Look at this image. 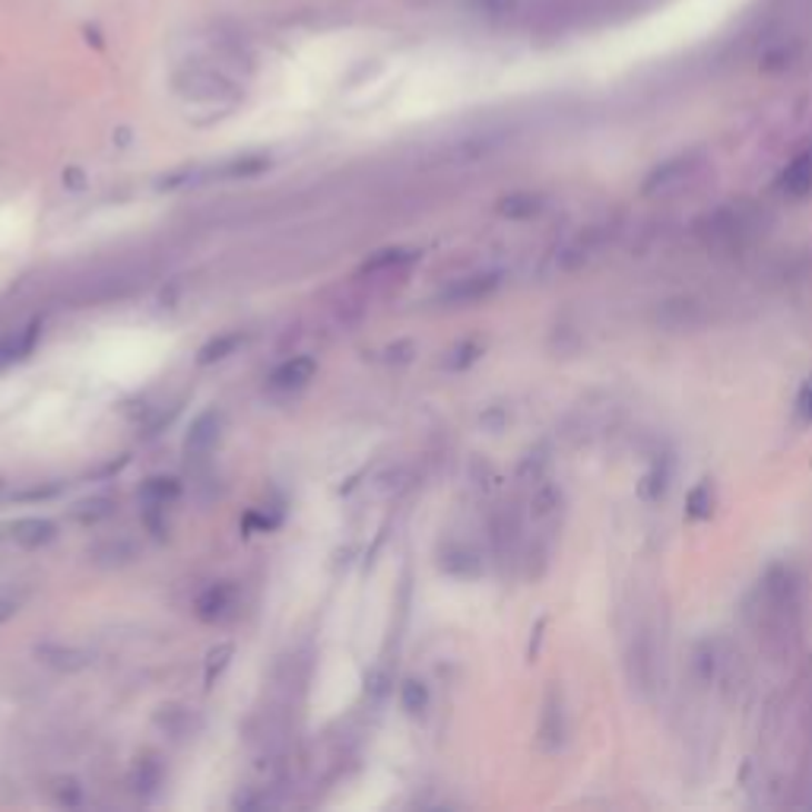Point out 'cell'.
Here are the masks:
<instances>
[{"label":"cell","mask_w":812,"mask_h":812,"mask_svg":"<svg viewBox=\"0 0 812 812\" xmlns=\"http://www.w3.org/2000/svg\"><path fill=\"white\" fill-rule=\"evenodd\" d=\"M755 638L771 660H788L800 648V584L788 569H771L759 588Z\"/></svg>","instance_id":"cell-1"},{"label":"cell","mask_w":812,"mask_h":812,"mask_svg":"<svg viewBox=\"0 0 812 812\" xmlns=\"http://www.w3.org/2000/svg\"><path fill=\"white\" fill-rule=\"evenodd\" d=\"M762 222H765V217L755 207L736 203V207H721V210L708 213L704 220H699L695 229H699V235L708 248L740 251L762 232Z\"/></svg>","instance_id":"cell-2"},{"label":"cell","mask_w":812,"mask_h":812,"mask_svg":"<svg viewBox=\"0 0 812 812\" xmlns=\"http://www.w3.org/2000/svg\"><path fill=\"white\" fill-rule=\"evenodd\" d=\"M702 169V156H676L670 162H663L660 169H654L648 181H644V194L651 198H663V194H676L682 191L692 178L699 176Z\"/></svg>","instance_id":"cell-3"},{"label":"cell","mask_w":812,"mask_h":812,"mask_svg":"<svg viewBox=\"0 0 812 812\" xmlns=\"http://www.w3.org/2000/svg\"><path fill=\"white\" fill-rule=\"evenodd\" d=\"M495 289H499V277L495 273H473V277H461V280H454L451 285H444L439 292V302L451 308L477 305V302L489 299Z\"/></svg>","instance_id":"cell-4"},{"label":"cell","mask_w":812,"mask_h":812,"mask_svg":"<svg viewBox=\"0 0 812 812\" xmlns=\"http://www.w3.org/2000/svg\"><path fill=\"white\" fill-rule=\"evenodd\" d=\"M314 372H318V362L311 355H292V359H285L277 372L270 374V388H277V391H299V388H305L308 381L314 378Z\"/></svg>","instance_id":"cell-5"},{"label":"cell","mask_w":812,"mask_h":812,"mask_svg":"<svg viewBox=\"0 0 812 812\" xmlns=\"http://www.w3.org/2000/svg\"><path fill=\"white\" fill-rule=\"evenodd\" d=\"M36 658L48 663V666H54V670H64V673H73V670H83L89 666V654L87 651H80V648H73V644H54V641H48V644H39L36 648Z\"/></svg>","instance_id":"cell-6"},{"label":"cell","mask_w":812,"mask_h":812,"mask_svg":"<svg viewBox=\"0 0 812 812\" xmlns=\"http://www.w3.org/2000/svg\"><path fill=\"white\" fill-rule=\"evenodd\" d=\"M217 439H220V413H217V410H207V413L198 417V422L191 425L184 448H188V454H210L213 444H217Z\"/></svg>","instance_id":"cell-7"},{"label":"cell","mask_w":812,"mask_h":812,"mask_svg":"<svg viewBox=\"0 0 812 812\" xmlns=\"http://www.w3.org/2000/svg\"><path fill=\"white\" fill-rule=\"evenodd\" d=\"M781 191L791 198H810L812 194V150L796 156L781 176Z\"/></svg>","instance_id":"cell-8"},{"label":"cell","mask_w":812,"mask_h":812,"mask_svg":"<svg viewBox=\"0 0 812 812\" xmlns=\"http://www.w3.org/2000/svg\"><path fill=\"white\" fill-rule=\"evenodd\" d=\"M36 343H39V328H36V324L20 330V333L0 337V372L10 369L13 362H22L29 352L36 350Z\"/></svg>","instance_id":"cell-9"},{"label":"cell","mask_w":812,"mask_h":812,"mask_svg":"<svg viewBox=\"0 0 812 812\" xmlns=\"http://www.w3.org/2000/svg\"><path fill=\"white\" fill-rule=\"evenodd\" d=\"M565 740V714L555 692H549L547 708H543V724H540V743L543 749H559Z\"/></svg>","instance_id":"cell-10"},{"label":"cell","mask_w":812,"mask_h":812,"mask_svg":"<svg viewBox=\"0 0 812 812\" xmlns=\"http://www.w3.org/2000/svg\"><path fill=\"white\" fill-rule=\"evenodd\" d=\"M441 571H448L454 578H477L480 574V555L463 543H454L441 552Z\"/></svg>","instance_id":"cell-11"},{"label":"cell","mask_w":812,"mask_h":812,"mask_svg":"<svg viewBox=\"0 0 812 812\" xmlns=\"http://www.w3.org/2000/svg\"><path fill=\"white\" fill-rule=\"evenodd\" d=\"M10 537L26 549L44 547L48 540H54V524L44 521V518H20V521L10 528Z\"/></svg>","instance_id":"cell-12"},{"label":"cell","mask_w":812,"mask_h":812,"mask_svg":"<svg viewBox=\"0 0 812 812\" xmlns=\"http://www.w3.org/2000/svg\"><path fill=\"white\" fill-rule=\"evenodd\" d=\"M660 318H663V324H670V328L676 330L699 328L704 321V311L695 299H676V302H666V305L660 308Z\"/></svg>","instance_id":"cell-13"},{"label":"cell","mask_w":812,"mask_h":812,"mask_svg":"<svg viewBox=\"0 0 812 812\" xmlns=\"http://www.w3.org/2000/svg\"><path fill=\"white\" fill-rule=\"evenodd\" d=\"M178 499V483L169 480V477H156V480H147L143 489H140V502L150 508V511H166L169 502Z\"/></svg>","instance_id":"cell-14"},{"label":"cell","mask_w":812,"mask_h":812,"mask_svg":"<svg viewBox=\"0 0 812 812\" xmlns=\"http://www.w3.org/2000/svg\"><path fill=\"white\" fill-rule=\"evenodd\" d=\"M232 600H235V591L232 588H225V584H217V588H210V591L203 593L198 600V613L200 619H207V622H217L225 615V610H232Z\"/></svg>","instance_id":"cell-15"},{"label":"cell","mask_w":812,"mask_h":812,"mask_svg":"<svg viewBox=\"0 0 812 812\" xmlns=\"http://www.w3.org/2000/svg\"><path fill=\"white\" fill-rule=\"evenodd\" d=\"M543 210V198L540 194H511L499 203V213L505 220H533Z\"/></svg>","instance_id":"cell-16"},{"label":"cell","mask_w":812,"mask_h":812,"mask_svg":"<svg viewBox=\"0 0 812 812\" xmlns=\"http://www.w3.org/2000/svg\"><path fill=\"white\" fill-rule=\"evenodd\" d=\"M400 708L410 718H422L429 711V685L422 680H407L400 685Z\"/></svg>","instance_id":"cell-17"},{"label":"cell","mask_w":812,"mask_h":812,"mask_svg":"<svg viewBox=\"0 0 812 812\" xmlns=\"http://www.w3.org/2000/svg\"><path fill=\"white\" fill-rule=\"evenodd\" d=\"M242 347V333H225L220 340H213V343H207L203 350H200V362L203 365H210V362H220L225 355H232V352Z\"/></svg>","instance_id":"cell-18"},{"label":"cell","mask_w":812,"mask_h":812,"mask_svg":"<svg viewBox=\"0 0 812 812\" xmlns=\"http://www.w3.org/2000/svg\"><path fill=\"white\" fill-rule=\"evenodd\" d=\"M711 505H714V495H711V485L708 483L695 485V489L689 492V502H685V508H689V514H692V518H708V514H711Z\"/></svg>","instance_id":"cell-19"},{"label":"cell","mask_w":812,"mask_h":812,"mask_svg":"<svg viewBox=\"0 0 812 812\" xmlns=\"http://www.w3.org/2000/svg\"><path fill=\"white\" fill-rule=\"evenodd\" d=\"M407 261H413V254L410 251H381L378 258H372L369 264H365V273H381V270H391V267H400L407 264Z\"/></svg>","instance_id":"cell-20"},{"label":"cell","mask_w":812,"mask_h":812,"mask_svg":"<svg viewBox=\"0 0 812 812\" xmlns=\"http://www.w3.org/2000/svg\"><path fill=\"white\" fill-rule=\"evenodd\" d=\"M111 514V502L109 499H92V502H83L77 508V518L80 521H102Z\"/></svg>","instance_id":"cell-21"},{"label":"cell","mask_w":812,"mask_h":812,"mask_svg":"<svg viewBox=\"0 0 812 812\" xmlns=\"http://www.w3.org/2000/svg\"><path fill=\"white\" fill-rule=\"evenodd\" d=\"M796 417H800V422H812V378H810V384L800 391V400H796Z\"/></svg>","instance_id":"cell-22"}]
</instances>
